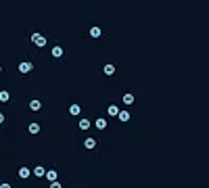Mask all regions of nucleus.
<instances>
[{
    "label": "nucleus",
    "instance_id": "nucleus-1",
    "mask_svg": "<svg viewBox=\"0 0 209 188\" xmlns=\"http://www.w3.org/2000/svg\"><path fill=\"white\" fill-rule=\"evenodd\" d=\"M29 40H32V44H36L38 48L46 46V36H44V34H32V36H29Z\"/></svg>",
    "mask_w": 209,
    "mask_h": 188
},
{
    "label": "nucleus",
    "instance_id": "nucleus-2",
    "mask_svg": "<svg viewBox=\"0 0 209 188\" xmlns=\"http://www.w3.org/2000/svg\"><path fill=\"white\" fill-rule=\"evenodd\" d=\"M32 69H34V65H32L29 61H23V63H19V71H21V73H29Z\"/></svg>",
    "mask_w": 209,
    "mask_h": 188
},
{
    "label": "nucleus",
    "instance_id": "nucleus-3",
    "mask_svg": "<svg viewBox=\"0 0 209 188\" xmlns=\"http://www.w3.org/2000/svg\"><path fill=\"white\" fill-rule=\"evenodd\" d=\"M103 73L104 75H113V73H115V65H113V63H107L103 67Z\"/></svg>",
    "mask_w": 209,
    "mask_h": 188
},
{
    "label": "nucleus",
    "instance_id": "nucleus-4",
    "mask_svg": "<svg viewBox=\"0 0 209 188\" xmlns=\"http://www.w3.org/2000/svg\"><path fill=\"white\" fill-rule=\"evenodd\" d=\"M84 146H86L88 151H94V148H96V140L94 138H86L84 140Z\"/></svg>",
    "mask_w": 209,
    "mask_h": 188
},
{
    "label": "nucleus",
    "instance_id": "nucleus-5",
    "mask_svg": "<svg viewBox=\"0 0 209 188\" xmlns=\"http://www.w3.org/2000/svg\"><path fill=\"white\" fill-rule=\"evenodd\" d=\"M44 174H46V167H44V165H36V167H34V176H38V178H44Z\"/></svg>",
    "mask_w": 209,
    "mask_h": 188
},
{
    "label": "nucleus",
    "instance_id": "nucleus-6",
    "mask_svg": "<svg viewBox=\"0 0 209 188\" xmlns=\"http://www.w3.org/2000/svg\"><path fill=\"white\" fill-rule=\"evenodd\" d=\"M100 36H103V31H100V27H98V25L90 27V38H100Z\"/></svg>",
    "mask_w": 209,
    "mask_h": 188
},
{
    "label": "nucleus",
    "instance_id": "nucleus-7",
    "mask_svg": "<svg viewBox=\"0 0 209 188\" xmlns=\"http://www.w3.org/2000/svg\"><path fill=\"white\" fill-rule=\"evenodd\" d=\"M90 119H86V117H82L80 119V130H84V132H86V130H88V128H90Z\"/></svg>",
    "mask_w": 209,
    "mask_h": 188
},
{
    "label": "nucleus",
    "instance_id": "nucleus-8",
    "mask_svg": "<svg viewBox=\"0 0 209 188\" xmlns=\"http://www.w3.org/2000/svg\"><path fill=\"white\" fill-rule=\"evenodd\" d=\"M82 113V109H80V104H71L69 107V115H73V117H77Z\"/></svg>",
    "mask_w": 209,
    "mask_h": 188
},
{
    "label": "nucleus",
    "instance_id": "nucleus-9",
    "mask_svg": "<svg viewBox=\"0 0 209 188\" xmlns=\"http://www.w3.org/2000/svg\"><path fill=\"white\" fill-rule=\"evenodd\" d=\"M46 180L48 182H52V180H56V169H46Z\"/></svg>",
    "mask_w": 209,
    "mask_h": 188
},
{
    "label": "nucleus",
    "instance_id": "nucleus-10",
    "mask_svg": "<svg viewBox=\"0 0 209 188\" xmlns=\"http://www.w3.org/2000/svg\"><path fill=\"white\" fill-rule=\"evenodd\" d=\"M29 109H32V111H40L42 103H40V100H29Z\"/></svg>",
    "mask_w": 209,
    "mask_h": 188
},
{
    "label": "nucleus",
    "instance_id": "nucleus-11",
    "mask_svg": "<svg viewBox=\"0 0 209 188\" xmlns=\"http://www.w3.org/2000/svg\"><path fill=\"white\" fill-rule=\"evenodd\" d=\"M96 128L98 130H104V128H107V119L104 117H96Z\"/></svg>",
    "mask_w": 209,
    "mask_h": 188
},
{
    "label": "nucleus",
    "instance_id": "nucleus-12",
    "mask_svg": "<svg viewBox=\"0 0 209 188\" xmlns=\"http://www.w3.org/2000/svg\"><path fill=\"white\" fill-rule=\"evenodd\" d=\"M107 113H109V115H113V117H117V113H119V107H117V104H111V107L107 109Z\"/></svg>",
    "mask_w": 209,
    "mask_h": 188
},
{
    "label": "nucleus",
    "instance_id": "nucleus-13",
    "mask_svg": "<svg viewBox=\"0 0 209 188\" xmlns=\"http://www.w3.org/2000/svg\"><path fill=\"white\" fill-rule=\"evenodd\" d=\"M27 132L29 134H38V132H40V125H38V123H29L27 125Z\"/></svg>",
    "mask_w": 209,
    "mask_h": 188
},
{
    "label": "nucleus",
    "instance_id": "nucleus-14",
    "mask_svg": "<svg viewBox=\"0 0 209 188\" xmlns=\"http://www.w3.org/2000/svg\"><path fill=\"white\" fill-rule=\"evenodd\" d=\"M8 100H11V94L7 90H2L0 92V103H8Z\"/></svg>",
    "mask_w": 209,
    "mask_h": 188
},
{
    "label": "nucleus",
    "instance_id": "nucleus-15",
    "mask_svg": "<svg viewBox=\"0 0 209 188\" xmlns=\"http://www.w3.org/2000/svg\"><path fill=\"white\" fill-rule=\"evenodd\" d=\"M52 56H55V59H61L63 56V48L61 46H55V48H52Z\"/></svg>",
    "mask_w": 209,
    "mask_h": 188
},
{
    "label": "nucleus",
    "instance_id": "nucleus-16",
    "mask_svg": "<svg viewBox=\"0 0 209 188\" xmlns=\"http://www.w3.org/2000/svg\"><path fill=\"white\" fill-rule=\"evenodd\" d=\"M19 178H29V167H19Z\"/></svg>",
    "mask_w": 209,
    "mask_h": 188
},
{
    "label": "nucleus",
    "instance_id": "nucleus-17",
    "mask_svg": "<svg viewBox=\"0 0 209 188\" xmlns=\"http://www.w3.org/2000/svg\"><path fill=\"white\" fill-rule=\"evenodd\" d=\"M117 117L121 119V121H130V113H128V111H119Z\"/></svg>",
    "mask_w": 209,
    "mask_h": 188
},
{
    "label": "nucleus",
    "instance_id": "nucleus-18",
    "mask_svg": "<svg viewBox=\"0 0 209 188\" xmlns=\"http://www.w3.org/2000/svg\"><path fill=\"white\" fill-rule=\"evenodd\" d=\"M124 103L125 104H132L134 103V94H130V92H128V94H124Z\"/></svg>",
    "mask_w": 209,
    "mask_h": 188
},
{
    "label": "nucleus",
    "instance_id": "nucleus-19",
    "mask_svg": "<svg viewBox=\"0 0 209 188\" xmlns=\"http://www.w3.org/2000/svg\"><path fill=\"white\" fill-rule=\"evenodd\" d=\"M0 123H4V113H0Z\"/></svg>",
    "mask_w": 209,
    "mask_h": 188
},
{
    "label": "nucleus",
    "instance_id": "nucleus-20",
    "mask_svg": "<svg viewBox=\"0 0 209 188\" xmlns=\"http://www.w3.org/2000/svg\"><path fill=\"white\" fill-rule=\"evenodd\" d=\"M0 73H2V65H0Z\"/></svg>",
    "mask_w": 209,
    "mask_h": 188
}]
</instances>
